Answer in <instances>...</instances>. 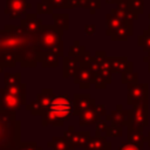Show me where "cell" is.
Returning a JSON list of instances; mask_svg holds the SVG:
<instances>
[{"label": "cell", "mask_w": 150, "mask_h": 150, "mask_svg": "<svg viewBox=\"0 0 150 150\" xmlns=\"http://www.w3.org/2000/svg\"><path fill=\"white\" fill-rule=\"evenodd\" d=\"M21 124L15 111L0 105V150H18L21 145Z\"/></svg>", "instance_id": "obj_1"}, {"label": "cell", "mask_w": 150, "mask_h": 150, "mask_svg": "<svg viewBox=\"0 0 150 150\" xmlns=\"http://www.w3.org/2000/svg\"><path fill=\"white\" fill-rule=\"evenodd\" d=\"M74 112V103L67 94L54 96L48 108L42 114V125L61 127Z\"/></svg>", "instance_id": "obj_2"}, {"label": "cell", "mask_w": 150, "mask_h": 150, "mask_svg": "<svg viewBox=\"0 0 150 150\" xmlns=\"http://www.w3.org/2000/svg\"><path fill=\"white\" fill-rule=\"evenodd\" d=\"M38 34V46L39 53L49 52L59 56H62L63 45H62V30L55 26H42Z\"/></svg>", "instance_id": "obj_3"}, {"label": "cell", "mask_w": 150, "mask_h": 150, "mask_svg": "<svg viewBox=\"0 0 150 150\" xmlns=\"http://www.w3.org/2000/svg\"><path fill=\"white\" fill-rule=\"evenodd\" d=\"M26 84H5L0 89V105L5 109L18 111L26 104Z\"/></svg>", "instance_id": "obj_4"}, {"label": "cell", "mask_w": 150, "mask_h": 150, "mask_svg": "<svg viewBox=\"0 0 150 150\" xmlns=\"http://www.w3.org/2000/svg\"><path fill=\"white\" fill-rule=\"evenodd\" d=\"M127 102L130 105L148 104V102H149V86H148V83L128 84Z\"/></svg>", "instance_id": "obj_5"}, {"label": "cell", "mask_w": 150, "mask_h": 150, "mask_svg": "<svg viewBox=\"0 0 150 150\" xmlns=\"http://www.w3.org/2000/svg\"><path fill=\"white\" fill-rule=\"evenodd\" d=\"M105 121L110 122V124L128 127L131 124V110H124L121 104L116 107V110H112L110 115L105 116Z\"/></svg>", "instance_id": "obj_6"}, {"label": "cell", "mask_w": 150, "mask_h": 150, "mask_svg": "<svg viewBox=\"0 0 150 150\" xmlns=\"http://www.w3.org/2000/svg\"><path fill=\"white\" fill-rule=\"evenodd\" d=\"M131 124L137 127L149 125V109L148 104H136L131 109Z\"/></svg>", "instance_id": "obj_7"}, {"label": "cell", "mask_w": 150, "mask_h": 150, "mask_svg": "<svg viewBox=\"0 0 150 150\" xmlns=\"http://www.w3.org/2000/svg\"><path fill=\"white\" fill-rule=\"evenodd\" d=\"M66 138L69 139L70 144L75 148H86L89 139H90V134L88 131H82V132H77V131H74V127L73 125H69L68 127V130L64 132L63 135Z\"/></svg>", "instance_id": "obj_8"}, {"label": "cell", "mask_w": 150, "mask_h": 150, "mask_svg": "<svg viewBox=\"0 0 150 150\" xmlns=\"http://www.w3.org/2000/svg\"><path fill=\"white\" fill-rule=\"evenodd\" d=\"M94 75L95 74L89 66H80V69L77 70L76 75L74 76V82L76 84H79V87L81 89H83V88L88 89L94 81Z\"/></svg>", "instance_id": "obj_9"}, {"label": "cell", "mask_w": 150, "mask_h": 150, "mask_svg": "<svg viewBox=\"0 0 150 150\" xmlns=\"http://www.w3.org/2000/svg\"><path fill=\"white\" fill-rule=\"evenodd\" d=\"M74 112L73 115H80L81 112L96 105V101L91 98L88 94L86 95H75L74 96Z\"/></svg>", "instance_id": "obj_10"}, {"label": "cell", "mask_w": 150, "mask_h": 150, "mask_svg": "<svg viewBox=\"0 0 150 150\" xmlns=\"http://www.w3.org/2000/svg\"><path fill=\"white\" fill-rule=\"evenodd\" d=\"M26 7H30L29 4H27L25 0H7V7L6 13H9L11 18H19L23 12Z\"/></svg>", "instance_id": "obj_11"}, {"label": "cell", "mask_w": 150, "mask_h": 150, "mask_svg": "<svg viewBox=\"0 0 150 150\" xmlns=\"http://www.w3.org/2000/svg\"><path fill=\"white\" fill-rule=\"evenodd\" d=\"M128 142L135 143V144H142L146 142V137L143 132V127H137L134 124H129L128 127Z\"/></svg>", "instance_id": "obj_12"}, {"label": "cell", "mask_w": 150, "mask_h": 150, "mask_svg": "<svg viewBox=\"0 0 150 150\" xmlns=\"http://www.w3.org/2000/svg\"><path fill=\"white\" fill-rule=\"evenodd\" d=\"M110 63H111V69L112 73H121L123 74L124 71L132 70V62L128 61L127 57H110Z\"/></svg>", "instance_id": "obj_13"}, {"label": "cell", "mask_w": 150, "mask_h": 150, "mask_svg": "<svg viewBox=\"0 0 150 150\" xmlns=\"http://www.w3.org/2000/svg\"><path fill=\"white\" fill-rule=\"evenodd\" d=\"M80 117V125L83 127V125H90V124H94V123H97L101 121V115L96 111L95 107L81 112L79 115Z\"/></svg>", "instance_id": "obj_14"}, {"label": "cell", "mask_w": 150, "mask_h": 150, "mask_svg": "<svg viewBox=\"0 0 150 150\" xmlns=\"http://www.w3.org/2000/svg\"><path fill=\"white\" fill-rule=\"evenodd\" d=\"M79 69H80V63L76 59H73L70 56L63 57V77L64 79L75 76Z\"/></svg>", "instance_id": "obj_15"}, {"label": "cell", "mask_w": 150, "mask_h": 150, "mask_svg": "<svg viewBox=\"0 0 150 150\" xmlns=\"http://www.w3.org/2000/svg\"><path fill=\"white\" fill-rule=\"evenodd\" d=\"M59 57L60 56L54 53L41 52V53H39L38 60L41 63V66L45 68H55L59 64Z\"/></svg>", "instance_id": "obj_16"}, {"label": "cell", "mask_w": 150, "mask_h": 150, "mask_svg": "<svg viewBox=\"0 0 150 150\" xmlns=\"http://www.w3.org/2000/svg\"><path fill=\"white\" fill-rule=\"evenodd\" d=\"M21 27L25 28L27 32L34 34L41 29L42 23H41V20H38L35 15H29L21 21Z\"/></svg>", "instance_id": "obj_17"}, {"label": "cell", "mask_w": 150, "mask_h": 150, "mask_svg": "<svg viewBox=\"0 0 150 150\" xmlns=\"http://www.w3.org/2000/svg\"><path fill=\"white\" fill-rule=\"evenodd\" d=\"M47 146L53 150H74V146L70 144L69 139L63 137H53L52 141L47 144Z\"/></svg>", "instance_id": "obj_18"}, {"label": "cell", "mask_w": 150, "mask_h": 150, "mask_svg": "<svg viewBox=\"0 0 150 150\" xmlns=\"http://www.w3.org/2000/svg\"><path fill=\"white\" fill-rule=\"evenodd\" d=\"M54 91L52 88H43L41 90L40 94L36 95V101L41 104V107L43 108V110H46L48 108V105L50 104V102L54 98Z\"/></svg>", "instance_id": "obj_19"}, {"label": "cell", "mask_w": 150, "mask_h": 150, "mask_svg": "<svg viewBox=\"0 0 150 150\" xmlns=\"http://www.w3.org/2000/svg\"><path fill=\"white\" fill-rule=\"evenodd\" d=\"M132 35V25H127V23H123L121 27H118L111 35V40L116 41H121V40H127L128 36Z\"/></svg>", "instance_id": "obj_20"}, {"label": "cell", "mask_w": 150, "mask_h": 150, "mask_svg": "<svg viewBox=\"0 0 150 150\" xmlns=\"http://www.w3.org/2000/svg\"><path fill=\"white\" fill-rule=\"evenodd\" d=\"M107 139L105 136H95V137H90L86 150H103L105 144H107Z\"/></svg>", "instance_id": "obj_21"}, {"label": "cell", "mask_w": 150, "mask_h": 150, "mask_svg": "<svg viewBox=\"0 0 150 150\" xmlns=\"http://www.w3.org/2000/svg\"><path fill=\"white\" fill-rule=\"evenodd\" d=\"M123 25V22L115 15H112L111 13L110 14H107V35H111L118 27H121Z\"/></svg>", "instance_id": "obj_22"}, {"label": "cell", "mask_w": 150, "mask_h": 150, "mask_svg": "<svg viewBox=\"0 0 150 150\" xmlns=\"http://www.w3.org/2000/svg\"><path fill=\"white\" fill-rule=\"evenodd\" d=\"M54 22H55V27H57L60 30H64L68 29L69 27V20H68V15L67 14H54Z\"/></svg>", "instance_id": "obj_23"}, {"label": "cell", "mask_w": 150, "mask_h": 150, "mask_svg": "<svg viewBox=\"0 0 150 150\" xmlns=\"http://www.w3.org/2000/svg\"><path fill=\"white\" fill-rule=\"evenodd\" d=\"M137 43H138V46L143 47L144 50L150 52V28L145 29V30L143 32V34L138 36Z\"/></svg>", "instance_id": "obj_24"}, {"label": "cell", "mask_w": 150, "mask_h": 150, "mask_svg": "<svg viewBox=\"0 0 150 150\" xmlns=\"http://www.w3.org/2000/svg\"><path fill=\"white\" fill-rule=\"evenodd\" d=\"M137 81H138V74L132 71V70H128V71H124L122 74V82L125 83L127 86L132 84V83H137Z\"/></svg>", "instance_id": "obj_25"}, {"label": "cell", "mask_w": 150, "mask_h": 150, "mask_svg": "<svg viewBox=\"0 0 150 150\" xmlns=\"http://www.w3.org/2000/svg\"><path fill=\"white\" fill-rule=\"evenodd\" d=\"M26 108H27V110L32 114V115H34V116H36V115H40V116H42V114H43V108L41 107V104L35 100V101H32L29 104H27L26 105Z\"/></svg>", "instance_id": "obj_26"}, {"label": "cell", "mask_w": 150, "mask_h": 150, "mask_svg": "<svg viewBox=\"0 0 150 150\" xmlns=\"http://www.w3.org/2000/svg\"><path fill=\"white\" fill-rule=\"evenodd\" d=\"M123 135V129L120 125H115V124H110L107 128L105 131V137H121Z\"/></svg>", "instance_id": "obj_27"}, {"label": "cell", "mask_w": 150, "mask_h": 150, "mask_svg": "<svg viewBox=\"0 0 150 150\" xmlns=\"http://www.w3.org/2000/svg\"><path fill=\"white\" fill-rule=\"evenodd\" d=\"M4 82H5V84H18V83H21V74L20 73H15V74L5 73L4 74Z\"/></svg>", "instance_id": "obj_28"}, {"label": "cell", "mask_w": 150, "mask_h": 150, "mask_svg": "<svg viewBox=\"0 0 150 150\" xmlns=\"http://www.w3.org/2000/svg\"><path fill=\"white\" fill-rule=\"evenodd\" d=\"M86 49H84V47L83 46H81L80 43H79V41H75V43L70 47V49H69V53H68V56H70V57H73V59H79V56L84 52Z\"/></svg>", "instance_id": "obj_29"}, {"label": "cell", "mask_w": 150, "mask_h": 150, "mask_svg": "<svg viewBox=\"0 0 150 150\" xmlns=\"http://www.w3.org/2000/svg\"><path fill=\"white\" fill-rule=\"evenodd\" d=\"M129 7L134 13L141 14L143 13V9H144V0H130Z\"/></svg>", "instance_id": "obj_30"}, {"label": "cell", "mask_w": 150, "mask_h": 150, "mask_svg": "<svg viewBox=\"0 0 150 150\" xmlns=\"http://www.w3.org/2000/svg\"><path fill=\"white\" fill-rule=\"evenodd\" d=\"M91 60H93V56H91L90 53L87 52V50H84V52L79 56V59H77L80 66H89L90 62H91Z\"/></svg>", "instance_id": "obj_31"}, {"label": "cell", "mask_w": 150, "mask_h": 150, "mask_svg": "<svg viewBox=\"0 0 150 150\" xmlns=\"http://www.w3.org/2000/svg\"><path fill=\"white\" fill-rule=\"evenodd\" d=\"M93 83L95 84V88H97V89H104V88L107 87V84H108V83L105 82V80H104L98 73H95Z\"/></svg>", "instance_id": "obj_32"}, {"label": "cell", "mask_w": 150, "mask_h": 150, "mask_svg": "<svg viewBox=\"0 0 150 150\" xmlns=\"http://www.w3.org/2000/svg\"><path fill=\"white\" fill-rule=\"evenodd\" d=\"M117 150H143V145L142 144H135V143H130V142H127V143H122Z\"/></svg>", "instance_id": "obj_33"}, {"label": "cell", "mask_w": 150, "mask_h": 150, "mask_svg": "<svg viewBox=\"0 0 150 150\" xmlns=\"http://www.w3.org/2000/svg\"><path fill=\"white\" fill-rule=\"evenodd\" d=\"M107 128H108L107 122H104V121L97 122V123H96V127H95V130H96V135H95V136H103L102 134H103V132L105 134Z\"/></svg>", "instance_id": "obj_34"}, {"label": "cell", "mask_w": 150, "mask_h": 150, "mask_svg": "<svg viewBox=\"0 0 150 150\" xmlns=\"http://www.w3.org/2000/svg\"><path fill=\"white\" fill-rule=\"evenodd\" d=\"M18 150H42L40 146H38L36 143H25L22 142Z\"/></svg>", "instance_id": "obj_35"}, {"label": "cell", "mask_w": 150, "mask_h": 150, "mask_svg": "<svg viewBox=\"0 0 150 150\" xmlns=\"http://www.w3.org/2000/svg\"><path fill=\"white\" fill-rule=\"evenodd\" d=\"M117 8L121 9V11H128L130 9L129 7V4H130V0H117Z\"/></svg>", "instance_id": "obj_36"}, {"label": "cell", "mask_w": 150, "mask_h": 150, "mask_svg": "<svg viewBox=\"0 0 150 150\" xmlns=\"http://www.w3.org/2000/svg\"><path fill=\"white\" fill-rule=\"evenodd\" d=\"M38 11L40 13H52V5L49 4H40L38 6Z\"/></svg>", "instance_id": "obj_37"}, {"label": "cell", "mask_w": 150, "mask_h": 150, "mask_svg": "<svg viewBox=\"0 0 150 150\" xmlns=\"http://www.w3.org/2000/svg\"><path fill=\"white\" fill-rule=\"evenodd\" d=\"M49 4L54 7H64L67 5V0H49Z\"/></svg>", "instance_id": "obj_38"}, {"label": "cell", "mask_w": 150, "mask_h": 150, "mask_svg": "<svg viewBox=\"0 0 150 150\" xmlns=\"http://www.w3.org/2000/svg\"><path fill=\"white\" fill-rule=\"evenodd\" d=\"M95 109H96V111L101 116H105V107H104V104H96L95 105Z\"/></svg>", "instance_id": "obj_39"}, {"label": "cell", "mask_w": 150, "mask_h": 150, "mask_svg": "<svg viewBox=\"0 0 150 150\" xmlns=\"http://www.w3.org/2000/svg\"><path fill=\"white\" fill-rule=\"evenodd\" d=\"M84 30H86V33H87L88 35H93V34L95 33V26H94V25H87V26L84 27Z\"/></svg>", "instance_id": "obj_40"}, {"label": "cell", "mask_w": 150, "mask_h": 150, "mask_svg": "<svg viewBox=\"0 0 150 150\" xmlns=\"http://www.w3.org/2000/svg\"><path fill=\"white\" fill-rule=\"evenodd\" d=\"M103 150H111V143L110 142H108L107 144H105V146H104V149Z\"/></svg>", "instance_id": "obj_41"}, {"label": "cell", "mask_w": 150, "mask_h": 150, "mask_svg": "<svg viewBox=\"0 0 150 150\" xmlns=\"http://www.w3.org/2000/svg\"><path fill=\"white\" fill-rule=\"evenodd\" d=\"M143 61H144V62H150V52H149V55H148L146 57H145V56L143 57Z\"/></svg>", "instance_id": "obj_42"}, {"label": "cell", "mask_w": 150, "mask_h": 150, "mask_svg": "<svg viewBox=\"0 0 150 150\" xmlns=\"http://www.w3.org/2000/svg\"><path fill=\"white\" fill-rule=\"evenodd\" d=\"M108 4H116L117 2V0H105Z\"/></svg>", "instance_id": "obj_43"}, {"label": "cell", "mask_w": 150, "mask_h": 150, "mask_svg": "<svg viewBox=\"0 0 150 150\" xmlns=\"http://www.w3.org/2000/svg\"><path fill=\"white\" fill-rule=\"evenodd\" d=\"M146 142H148V144H149V146H150V132H149L148 136H146Z\"/></svg>", "instance_id": "obj_44"}, {"label": "cell", "mask_w": 150, "mask_h": 150, "mask_svg": "<svg viewBox=\"0 0 150 150\" xmlns=\"http://www.w3.org/2000/svg\"><path fill=\"white\" fill-rule=\"evenodd\" d=\"M148 71L150 73V62H149V66H148Z\"/></svg>", "instance_id": "obj_45"}, {"label": "cell", "mask_w": 150, "mask_h": 150, "mask_svg": "<svg viewBox=\"0 0 150 150\" xmlns=\"http://www.w3.org/2000/svg\"><path fill=\"white\" fill-rule=\"evenodd\" d=\"M149 28H150V14H149Z\"/></svg>", "instance_id": "obj_46"}, {"label": "cell", "mask_w": 150, "mask_h": 150, "mask_svg": "<svg viewBox=\"0 0 150 150\" xmlns=\"http://www.w3.org/2000/svg\"><path fill=\"white\" fill-rule=\"evenodd\" d=\"M2 70H4V68H0V73H2Z\"/></svg>", "instance_id": "obj_47"}]
</instances>
